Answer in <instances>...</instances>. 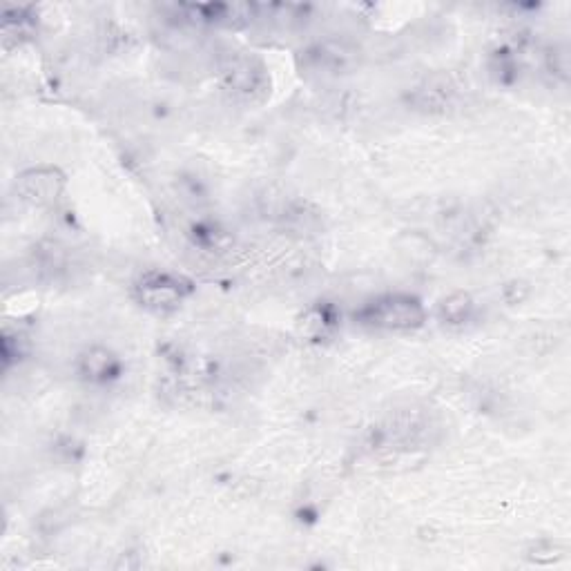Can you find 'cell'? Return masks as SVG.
Wrapping results in <instances>:
<instances>
[{"label": "cell", "mask_w": 571, "mask_h": 571, "mask_svg": "<svg viewBox=\"0 0 571 571\" xmlns=\"http://www.w3.org/2000/svg\"><path fill=\"white\" fill-rule=\"evenodd\" d=\"M360 324L384 331H413L424 324V306L418 297L393 293L373 299L355 313Z\"/></svg>", "instance_id": "6da1fadb"}, {"label": "cell", "mask_w": 571, "mask_h": 571, "mask_svg": "<svg viewBox=\"0 0 571 571\" xmlns=\"http://www.w3.org/2000/svg\"><path fill=\"white\" fill-rule=\"evenodd\" d=\"M139 304L154 313L177 311L183 299L190 295L186 279L170 273H145L134 286Z\"/></svg>", "instance_id": "7a4b0ae2"}, {"label": "cell", "mask_w": 571, "mask_h": 571, "mask_svg": "<svg viewBox=\"0 0 571 571\" xmlns=\"http://www.w3.org/2000/svg\"><path fill=\"white\" fill-rule=\"evenodd\" d=\"M221 76L228 90L239 99L253 101L268 90L266 67L257 58L246 54H232L221 65Z\"/></svg>", "instance_id": "3957f363"}, {"label": "cell", "mask_w": 571, "mask_h": 571, "mask_svg": "<svg viewBox=\"0 0 571 571\" xmlns=\"http://www.w3.org/2000/svg\"><path fill=\"white\" fill-rule=\"evenodd\" d=\"M65 186L63 174L54 168H38L21 174V179L16 181V188L21 192V197L34 206H47L61 195Z\"/></svg>", "instance_id": "277c9868"}, {"label": "cell", "mask_w": 571, "mask_h": 571, "mask_svg": "<svg viewBox=\"0 0 571 571\" xmlns=\"http://www.w3.org/2000/svg\"><path fill=\"white\" fill-rule=\"evenodd\" d=\"M79 371L90 382H108L110 377L119 373V360L114 353L103 346H92L81 355Z\"/></svg>", "instance_id": "5b68a950"}, {"label": "cell", "mask_w": 571, "mask_h": 571, "mask_svg": "<svg viewBox=\"0 0 571 571\" xmlns=\"http://www.w3.org/2000/svg\"><path fill=\"white\" fill-rule=\"evenodd\" d=\"M453 96V85L444 76H433V79L424 81L413 94L415 105H420L422 110H440L442 105H447Z\"/></svg>", "instance_id": "8992f818"}, {"label": "cell", "mask_w": 571, "mask_h": 571, "mask_svg": "<svg viewBox=\"0 0 571 571\" xmlns=\"http://www.w3.org/2000/svg\"><path fill=\"white\" fill-rule=\"evenodd\" d=\"M438 313L444 324L460 326L464 322H469L473 315V299L469 293H462V290H458V293H451L442 299L438 306Z\"/></svg>", "instance_id": "52a82bcc"}, {"label": "cell", "mask_w": 571, "mask_h": 571, "mask_svg": "<svg viewBox=\"0 0 571 571\" xmlns=\"http://www.w3.org/2000/svg\"><path fill=\"white\" fill-rule=\"evenodd\" d=\"M565 554L560 551L556 545H547V549H540V545H536L534 549L529 551L527 558L531 560V563H538V565H551V563H558L560 558H563Z\"/></svg>", "instance_id": "ba28073f"}]
</instances>
